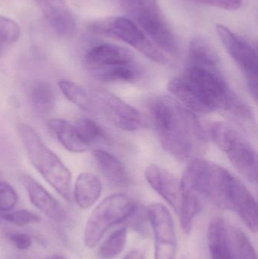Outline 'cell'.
<instances>
[{
	"label": "cell",
	"mask_w": 258,
	"mask_h": 259,
	"mask_svg": "<svg viewBox=\"0 0 258 259\" xmlns=\"http://www.w3.org/2000/svg\"><path fill=\"white\" fill-rule=\"evenodd\" d=\"M95 113H100L115 127L122 131H139L144 127L142 114L115 94L102 88L90 89Z\"/></svg>",
	"instance_id": "cell-10"
},
{
	"label": "cell",
	"mask_w": 258,
	"mask_h": 259,
	"mask_svg": "<svg viewBox=\"0 0 258 259\" xmlns=\"http://www.w3.org/2000/svg\"><path fill=\"white\" fill-rule=\"evenodd\" d=\"M48 259H66V258H64V257L62 256V255H53V256L50 257V258H48Z\"/></svg>",
	"instance_id": "cell-33"
},
{
	"label": "cell",
	"mask_w": 258,
	"mask_h": 259,
	"mask_svg": "<svg viewBox=\"0 0 258 259\" xmlns=\"http://www.w3.org/2000/svg\"><path fill=\"white\" fill-rule=\"evenodd\" d=\"M84 65L94 78L107 83H132L142 76L133 53L115 44H99L90 47L85 54Z\"/></svg>",
	"instance_id": "cell-4"
},
{
	"label": "cell",
	"mask_w": 258,
	"mask_h": 259,
	"mask_svg": "<svg viewBox=\"0 0 258 259\" xmlns=\"http://www.w3.org/2000/svg\"><path fill=\"white\" fill-rule=\"evenodd\" d=\"M18 196L15 189L5 181H0V211L8 212L15 208Z\"/></svg>",
	"instance_id": "cell-28"
},
{
	"label": "cell",
	"mask_w": 258,
	"mask_h": 259,
	"mask_svg": "<svg viewBox=\"0 0 258 259\" xmlns=\"http://www.w3.org/2000/svg\"><path fill=\"white\" fill-rule=\"evenodd\" d=\"M28 97L33 109L41 115H48L54 109L56 93L47 80H35L29 90Z\"/></svg>",
	"instance_id": "cell-22"
},
{
	"label": "cell",
	"mask_w": 258,
	"mask_h": 259,
	"mask_svg": "<svg viewBox=\"0 0 258 259\" xmlns=\"http://www.w3.org/2000/svg\"><path fill=\"white\" fill-rule=\"evenodd\" d=\"M73 124L79 140L88 149L105 138L103 130L90 118L86 117L77 118Z\"/></svg>",
	"instance_id": "cell-24"
},
{
	"label": "cell",
	"mask_w": 258,
	"mask_h": 259,
	"mask_svg": "<svg viewBox=\"0 0 258 259\" xmlns=\"http://www.w3.org/2000/svg\"><path fill=\"white\" fill-rule=\"evenodd\" d=\"M146 211L154 234V259H175L178 244L171 213L160 203L151 204Z\"/></svg>",
	"instance_id": "cell-12"
},
{
	"label": "cell",
	"mask_w": 258,
	"mask_h": 259,
	"mask_svg": "<svg viewBox=\"0 0 258 259\" xmlns=\"http://www.w3.org/2000/svg\"><path fill=\"white\" fill-rule=\"evenodd\" d=\"M102 184L99 178L90 172H83L77 177L73 189V198L80 208L92 207L101 196Z\"/></svg>",
	"instance_id": "cell-17"
},
{
	"label": "cell",
	"mask_w": 258,
	"mask_h": 259,
	"mask_svg": "<svg viewBox=\"0 0 258 259\" xmlns=\"http://www.w3.org/2000/svg\"><path fill=\"white\" fill-rule=\"evenodd\" d=\"M216 31L229 55L238 65L254 100L257 98L258 63L257 50L245 38L230 28L217 24Z\"/></svg>",
	"instance_id": "cell-11"
},
{
	"label": "cell",
	"mask_w": 258,
	"mask_h": 259,
	"mask_svg": "<svg viewBox=\"0 0 258 259\" xmlns=\"http://www.w3.org/2000/svg\"><path fill=\"white\" fill-rule=\"evenodd\" d=\"M137 205L125 194L111 195L103 199L93 210L85 228L84 243L93 248L112 227L125 222Z\"/></svg>",
	"instance_id": "cell-8"
},
{
	"label": "cell",
	"mask_w": 258,
	"mask_h": 259,
	"mask_svg": "<svg viewBox=\"0 0 258 259\" xmlns=\"http://www.w3.org/2000/svg\"><path fill=\"white\" fill-rule=\"evenodd\" d=\"M124 259H145L143 253L139 250H132L129 252Z\"/></svg>",
	"instance_id": "cell-32"
},
{
	"label": "cell",
	"mask_w": 258,
	"mask_h": 259,
	"mask_svg": "<svg viewBox=\"0 0 258 259\" xmlns=\"http://www.w3.org/2000/svg\"><path fill=\"white\" fill-rule=\"evenodd\" d=\"M145 178L150 187L160 195L176 212H178L181 198L180 180L166 169L150 164L145 169Z\"/></svg>",
	"instance_id": "cell-13"
},
{
	"label": "cell",
	"mask_w": 258,
	"mask_h": 259,
	"mask_svg": "<svg viewBox=\"0 0 258 259\" xmlns=\"http://www.w3.org/2000/svg\"><path fill=\"white\" fill-rule=\"evenodd\" d=\"M189 65L220 68V59L211 42L202 37L195 36L189 45Z\"/></svg>",
	"instance_id": "cell-20"
},
{
	"label": "cell",
	"mask_w": 258,
	"mask_h": 259,
	"mask_svg": "<svg viewBox=\"0 0 258 259\" xmlns=\"http://www.w3.org/2000/svg\"><path fill=\"white\" fill-rule=\"evenodd\" d=\"M58 84L63 95L73 104L85 112L95 113L90 89L68 80H59Z\"/></svg>",
	"instance_id": "cell-23"
},
{
	"label": "cell",
	"mask_w": 258,
	"mask_h": 259,
	"mask_svg": "<svg viewBox=\"0 0 258 259\" xmlns=\"http://www.w3.org/2000/svg\"><path fill=\"white\" fill-rule=\"evenodd\" d=\"M89 32L95 34L105 35L116 38L146 56L153 62L159 64H168L169 59L161 52L139 26L131 20L123 17L95 20L87 24Z\"/></svg>",
	"instance_id": "cell-9"
},
{
	"label": "cell",
	"mask_w": 258,
	"mask_h": 259,
	"mask_svg": "<svg viewBox=\"0 0 258 259\" xmlns=\"http://www.w3.org/2000/svg\"><path fill=\"white\" fill-rule=\"evenodd\" d=\"M126 1H128V0H126Z\"/></svg>",
	"instance_id": "cell-34"
},
{
	"label": "cell",
	"mask_w": 258,
	"mask_h": 259,
	"mask_svg": "<svg viewBox=\"0 0 258 259\" xmlns=\"http://www.w3.org/2000/svg\"><path fill=\"white\" fill-rule=\"evenodd\" d=\"M201 4L208 5L213 7L235 11L240 8L242 0H193Z\"/></svg>",
	"instance_id": "cell-30"
},
{
	"label": "cell",
	"mask_w": 258,
	"mask_h": 259,
	"mask_svg": "<svg viewBox=\"0 0 258 259\" xmlns=\"http://www.w3.org/2000/svg\"><path fill=\"white\" fill-rule=\"evenodd\" d=\"M2 218L6 222H10L18 227L39 223L41 222L40 216L28 210H18L12 212H5L2 214Z\"/></svg>",
	"instance_id": "cell-27"
},
{
	"label": "cell",
	"mask_w": 258,
	"mask_h": 259,
	"mask_svg": "<svg viewBox=\"0 0 258 259\" xmlns=\"http://www.w3.org/2000/svg\"><path fill=\"white\" fill-rule=\"evenodd\" d=\"M8 239L12 242V244L20 250H25L31 246V239L27 234L23 233H9Z\"/></svg>",
	"instance_id": "cell-31"
},
{
	"label": "cell",
	"mask_w": 258,
	"mask_h": 259,
	"mask_svg": "<svg viewBox=\"0 0 258 259\" xmlns=\"http://www.w3.org/2000/svg\"><path fill=\"white\" fill-rule=\"evenodd\" d=\"M20 35L21 28L16 21L0 16V54L17 42Z\"/></svg>",
	"instance_id": "cell-26"
},
{
	"label": "cell",
	"mask_w": 258,
	"mask_h": 259,
	"mask_svg": "<svg viewBox=\"0 0 258 259\" xmlns=\"http://www.w3.org/2000/svg\"><path fill=\"white\" fill-rule=\"evenodd\" d=\"M168 90L186 108L200 113L224 111L239 119L251 121V108L229 86L220 68L188 65L170 80Z\"/></svg>",
	"instance_id": "cell-1"
},
{
	"label": "cell",
	"mask_w": 258,
	"mask_h": 259,
	"mask_svg": "<svg viewBox=\"0 0 258 259\" xmlns=\"http://www.w3.org/2000/svg\"><path fill=\"white\" fill-rule=\"evenodd\" d=\"M92 155L98 169L109 184L115 187H125L129 185L128 172L116 156L103 149H95Z\"/></svg>",
	"instance_id": "cell-16"
},
{
	"label": "cell",
	"mask_w": 258,
	"mask_h": 259,
	"mask_svg": "<svg viewBox=\"0 0 258 259\" xmlns=\"http://www.w3.org/2000/svg\"><path fill=\"white\" fill-rule=\"evenodd\" d=\"M127 231L121 228L112 233L100 248L99 255L104 259H112L118 256L127 243Z\"/></svg>",
	"instance_id": "cell-25"
},
{
	"label": "cell",
	"mask_w": 258,
	"mask_h": 259,
	"mask_svg": "<svg viewBox=\"0 0 258 259\" xmlns=\"http://www.w3.org/2000/svg\"><path fill=\"white\" fill-rule=\"evenodd\" d=\"M181 181L219 208L235 212L245 208L252 197L240 180L222 166L202 158L191 160Z\"/></svg>",
	"instance_id": "cell-3"
},
{
	"label": "cell",
	"mask_w": 258,
	"mask_h": 259,
	"mask_svg": "<svg viewBox=\"0 0 258 259\" xmlns=\"http://www.w3.org/2000/svg\"><path fill=\"white\" fill-rule=\"evenodd\" d=\"M51 28L61 36L75 33L77 23L65 0H33Z\"/></svg>",
	"instance_id": "cell-15"
},
{
	"label": "cell",
	"mask_w": 258,
	"mask_h": 259,
	"mask_svg": "<svg viewBox=\"0 0 258 259\" xmlns=\"http://www.w3.org/2000/svg\"><path fill=\"white\" fill-rule=\"evenodd\" d=\"M20 180L27 190L30 202L36 208L54 222H65L67 216L65 208L39 183L26 174L21 175Z\"/></svg>",
	"instance_id": "cell-14"
},
{
	"label": "cell",
	"mask_w": 258,
	"mask_h": 259,
	"mask_svg": "<svg viewBox=\"0 0 258 259\" xmlns=\"http://www.w3.org/2000/svg\"><path fill=\"white\" fill-rule=\"evenodd\" d=\"M147 37L164 54L179 53L177 36L156 4V0H135L126 3Z\"/></svg>",
	"instance_id": "cell-7"
},
{
	"label": "cell",
	"mask_w": 258,
	"mask_h": 259,
	"mask_svg": "<svg viewBox=\"0 0 258 259\" xmlns=\"http://www.w3.org/2000/svg\"><path fill=\"white\" fill-rule=\"evenodd\" d=\"M207 237L212 259H236L229 243L227 225L224 219L215 218L211 221Z\"/></svg>",
	"instance_id": "cell-18"
},
{
	"label": "cell",
	"mask_w": 258,
	"mask_h": 259,
	"mask_svg": "<svg viewBox=\"0 0 258 259\" xmlns=\"http://www.w3.org/2000/svg\"><path fill=\"white\" fill-rule=\"evenodd\" d=\"M206 131L236 170L245 179L255 184L257 180V152L246 137L234 126L224 121L209 123Z\"/></svg>",
	"instance_id": "cell-6"
},
{
	"label": "cell",
	"mask_w": 258,
	"mask_h": 259,
	"mask_svg": "<svg viewBox=\"0 0 258 259\" xmlns=\"http://www.w3.org/2000/svg\"><path fill=\"white\" fill-rule=\"evenodd\" d=\"M235 236L240 258L257 259L255 249L245 233L240 229H236Z\"/></svg>",
	"instance_id": "cell-29"
},
{
	"label": "cell",
	"mask_w": 258,
	"mask_h": 259,
	"mask_svg": "<svg viewBox=\"0 0 258 259\" xmlns=\"http://www.w3.org/2000/svg\"><path fill=\"white\" fill-rule=\"evenodd\" d=\"M181 183V198H180V222L185 234L189 235L192 231L194 221L201 209V201L202 197L192 187Z\"/></svg>",
	"instance_id": "cell-19"
},
{
	"label": "cell",
	"mask_w": 258,
	"mask_h": 259,
	"mask_svg": "<svg viewBox=\"0 0 258 259\" xmlns=\"http://www.w3.org/2000/svg\"><path fill=\"white\" fill-rule=\"evenodd\" d=\"M18 134L34 168L65 200L73 199L71 170L42 141L37 133L26 123H19Z\"/></svg>",
	"instance_id": "cell-5"
},
{
	"label": "cell",
	"mask_w": 258,
	"mask_h": 259,
	"mask_svg": "<svg viewBox=\"0 0 258 259\" xmlns=\"http://www.w3.org/2000/svg\"><path fill=\"white\" fill-rule=\"evenodd\" d=\"M47 124L67 150L74 153H82L88 150L79 140L72 123L62 118H51L48 120Z\"/></svg>",
	"instance_id": "cell-21"
},
{
	"label": "cell",
	"mask_w": 258,
	"mask_h": 259,
	"mask_svg": "<svg viewBox=\"0 0 258 259\" xmlns=\"http://www.w3.org/2000/svg\"><path fill=\"white\" fill-rule=\"evenodd\" d=\"M147 108L159 141L168 153L180 161L198 158L205 147L206 137L192 111L167 94L151 97Z\"/></svg>",
	"instance_id": "cell-2"
}]
</instances>
